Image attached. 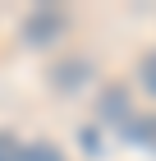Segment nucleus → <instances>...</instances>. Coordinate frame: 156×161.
Wrapping results in <instances>:
<instances>
[{"label":"nucleus","instance_id":"f257e3e1","mask_svg":"<svg viewBox=\"0 0 156 161\" xmlns=\"http://www.w3.org/2000/svg\"><path fill=\"white\" fill-rule=\"evenodd\" d=\"M60 32H64V14H60V9H41V14H32V19H28V28H23V37L32 42V46H51Z\"/></svg>","mask_w":156,"mask_h":161},{"label":"nucleus","instance_id":"f03ea898","mask_svg":"<svg viewBox=\"0 0 156 161\" xmlns=\"http://www.w3.org/2000/svg\"><path fill=\"white\" fill-rule=\"evenodd\" d=\"M23 161H60V152L51 143H37V147H23Z\"/></svg>","mask_w":156,"mask_h":161},{"label":"nucleus","instance_id":"7ed1b4c3","mask_svg":"<svg viewBox=\"0 0 156 161\" xmlns=\"http://www.w3.org/2000/svg\"><path fill=\"white\" fill-rule=\"evenodd\" d=\"M138 78H143V87H147V92L156 97V51H152V55L143 60V69H138Z\"/></svg>","mask_w":156,"mask_h":161},{"label":"nucleus","instance_id":"20e7f679","mask_svg":"<svg viewBox=\"0 0 156 161\" xmlns=\"http://www.w3.org/2000/svg\"><path fill=\"white\" fill-rule=\"evenodd\" d=\"M0 161H23V147H19L9 134H0Z\"/></svg>","mask_w":156,"mask_h":161}]
</instances>
